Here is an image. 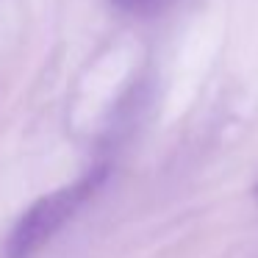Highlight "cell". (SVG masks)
Segmentation results:
<instances>
[{
  "instance_id": "1",
  "label": "cell",
  "mask_w": 258,
  "mask_h": 258,
  "mask_svg": "<svg viewBox=\"0 0 258 258\" xmlns=\"http://www.w3.org/2000/svg\"><path fill=\"white\" fill-rule=\"evenodd\" d=\"M106 175V167H95L75 183L61 186V189L39 197L31 208H25L3 244V258H34L78 214V208L100 189Z\"/></svg>"
},
{
  "instance_id": "2",
  "label": "cell",
  "mask_w": 258,
  "mask_h": 258,
  "mask_svg": "<svg viewBox=\"0 0 258 258\" xmlns=\"http://www.w3.org/2000/svg\"><path fill=\"white\" fill-rule=\"evenodd\" d=\"M172 0H111V6L122 14H134V17H153V14L164 12Z\"/></svg>"
}]
</instances>
